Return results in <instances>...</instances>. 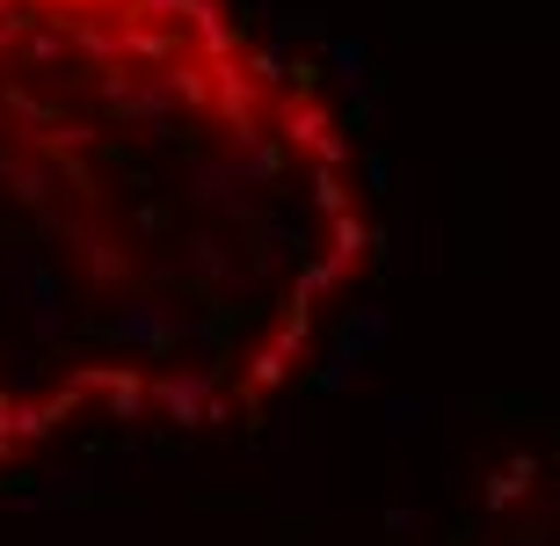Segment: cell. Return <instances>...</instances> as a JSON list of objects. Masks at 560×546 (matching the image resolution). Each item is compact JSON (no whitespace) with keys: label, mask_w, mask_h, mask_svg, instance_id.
Wrapping results in <instances>:
<instances>
[{"label":"cell","mask_w":560,"mask_h":546,"mask_svg":"<svg viewBox=\"0 0 560 546\" xmlns=\"http://www.w3.org/2000/svg\"><path fill=\"white\" fill-rule=\"evenodd\" d=\"M205 81H211V95H205V109L219 117V125L233 131V153L248 147V139H262V88L241 73V59H226V66H205Z\"/></svg>","instance_id":"6da1fadb"},{"label":"cell","mask_w":560,"mask_h":546,"mask_svg":"<svg viewBox=\"0 0 560 546\" xmlns=\"http://www.w3.org/2000/svg\"><path fill=\"white\" fill-rule=\"evenodd\" d=\"M175 30H183V44H189V59L197 66H226V59H241V15H233L226 0H183V15H175Z\"/></svg>","instance_id":"7a4b0ae2"},{"label":"cell","mask_w":560,"mask_h":546,"mask_svg":"<svg viewBox=\"0 0 560 546\" xmlns=\"http://www.w3.org/2000/svg\"><path fill=\"white\" fill-rule=\"evenodd\" d=\"M277 147L306 153L313 169H328V175H342V161H350V139L335 131V117L320 103H284V117H277Z\"/></svg>","instance_id":"3957f363"},{"label":"cell","mask_w":560,"mask_h":546,"mask_svg":"<svg viewBox=\"0 0 560 546\" xmlns=\"http://www.w3.org/2000/svg\"><path fill=\"white\" fill-rule=\"evenodd\" d=\"M103 336L125 342V350H167V342H183V314L161 306V299H125V306L103 321Z\"/></svg>","instance_id":"277c9868"},{"label":"cell","mask_w":560,"mask_h":546,"mask_svg":"<svg viewBox=\"0 0 560 546\" xmlns=\"http://www.w3.org/2000/svg\"><path fill=\"white\" fill-rule=\"evenodd\" d=\"M205 394H219V364H189V372H167L145 386V400L183 430H205Z\"/></svg>","instance_id":"5b68a950"},{"label":"cell","mask_w":560,"mask_h":546,"mask_svg":"<svg viewBox=\"0 0 560 546\" xmlns=\"http://www.w3.org/2000/svg\"><path fill=\"white\" fill-rule=\"evenodd\" d=\"M73 400H81L73 386H66V394H51V400H8V394H0V444H8V452H15V444H37L51 422L73 416Z\"/></svg>","instance_id":"8992f818"},{"label":"cell","mask_w":560,"mask_h":546,"mask_svg":"<svg viewBox=\"0 0 560 546\" xmlns=\"http://www.w3.org/2000/svg\"><path fill=\"white\" fill-rule=\"evenodd\" d=\"M189 197L197 205H219V211H248V183H241V169L233 161H205V169H189Z\"/></svg>","instance_id":"52a82bcc"},{"label":"cell","mask_w":560,"mask_h":546,"mask_svg":"<svg viewBox=\"0 0 560 546\" xmlns=\"http://www.w3.org/2000/svg\"><path fill=\"white\" fill-rule=\"evenodd\" d=\"M30 328H37V342L66 336V284H59V270H37V284H30Z\"/></svg>","instance_id":"ba28073f"},{"label":"cell","mask_w":560,"mask_h":546,"mask_svg":"<svg viewBox=\"0 0 560 546\" xmlns=\"http://www.w3.org/2000/svg\"><path fill=\"white\" fill-rule=\"evenodd\" d=\"M66 44H73L88 66H103V73L117 66V22H109V15H73V22H66Z\"/></svg>","instance_id":"9c48e42d"},{"label":"cell","mask_w":560,"mask_h":546,"mask_svg":"<svg viewBox=\"0 0 560 546\" xmlns=\"http://www.w3.org/2000/svg\"><path fill=\"white\" fill-rule=\"evenodd\" d=\"M328 66H335V81L350 88L357 117H364V109H372V73H364V44H357V37H328Z\"/></svg>","instance_id":"30bf717a"},{"label":"cell","mask_w":560,"mask_h":546,"mask_svg":"<svg viewBox=\"0 0 560 546\" xmlns=\"http://www.w3.org/2000/svg\"><path fill=\"white\" fill-rule=\"evenodd\" d=\"M22 66H30V73H59V66H73V44H66V22H37V30L22 37Z\"/></svg>","instance_id":"8fae6325"},{"label":"cell","mask_w":560,"mask_h":546,"mask_svg":"<svg viewBox=\"0 0 560 546\" xmlns=\"http://www.w3.org/2000/svg\"><path fill=\"white\" fill-rule=\"evenodd\" d=\"M364 255H372V226H364L357 211H342V219H328V263H335V270L350 277L357 263H364Z\"/></svg>","instance_id":"7c38bea8"},{"label":"cell","mask_w":560,"mask_h":546,"mask_svg":"<svg viewBox=\"0 0 560 546\" xmlns=\"http://www.w3.org/2000/svg\"><path fill=\"white\" fill-rule=\"evenodd\" d=\"M430 416H436L430 394H394L386 400V444H408L416 430H430Z\"/></svg>","instance_id":"4fadbf2b"},{"label":"cell","mask_w":560,"mask_h":546,"mask_svg":"<svg viewBox=\"0 0 560 546\" xmlns=\"http://www.w3.org/2000/svg\"><path fill=\"white\" fill-rule=\"evenodd\" d=\"M364 364H372V358H364V350H357L350 336H335L328 364H320V372H313V386H320V394H350V379L364 372Z\"/></svg>","instance_id":"5bb4252c"},{"label":"cell","mask_w":560,"mask_h":546,"mask_svg":"<svg viewBox=\"0 0 560 546\" xmlns=\"http://www.w3.org/2000/svg\"><path fill=\"white\" fill-rule=\"evenodd\" d=\"M66 241H81V263H88V277H95V284H117V277L131 270V263H125L117 248H109L103 233H81V226H66Z\"/></svg>","instance_id":"9a60e30c"},{"label":"cell","mask_w":560,"mask_h":546,"mask_svg":"<svg viewBox=\"0 0 560 546\" xmlns=\"http://www.w3.org/2000/svg\"><path fill=\"white\" fill-rule=\"evenodd\" d=\"M37 270H44V255L30 248V241H15V248H8V263H0V284H8V306H30V284H37Z\"/></svg>","instance_id":"2e32d148"},{"label":"cell","mask_w":560,"mask_h":546,"mask_svg":"<svg viewBox=\"0 0 560 546\" xmlns=\"http://www.w3.org/2000/svg\"><path fill=\"white\" fill-rule=\"evenodd\" d=\"M241 73H248L262 95H277V88L291 81V51H284V44H255L248 59H241Z\"/></svg>","instance_id":"e0dca14e"},{"label":"cell","mask_w":560,"mask_h":546,"mask_svg":"<svg viewBox=\"0 0 560 546\" xmlns=\"http://www.w3.org/2000/svg\"><path fill=\"white\" fill-rule=\"evenodd\" d=\"M342 336H350L364 358H378V350L394 342V321H386V306H357V314L342 321Z\"/></svg>","instance_id":"ac0fdd59"},{"label":"cell","mask_w":560,"mask_h":546,"mask_svg":"<svg viewBox=\"0 0 560 546\" xmlns=\"http://www.w3.org/2000/svg\"><path fill=\"white\" fill-rule=\"evenodd\" d=\"M109 416H117V422H139L145 416V379L125 372V364H109Z\"/></svg>","instance_id":"d6986e66"},{"label":"cell","mask_w":560,"mask_h":546,"mask_svg":"<svg viewBox=\"0 0 560 546\" xmlns=\"http://www.w3.org/2000/svg\"><path fill=\"white\" fill-rule=\"evenodd\" d=\"M532 481H539V466H532V460H510V466H502V481L488 488V503H495V510H510L517 496H532Z\"/></svg>","instance_id":"ffe728a7"},{"label":"cell","mask_w":560,"mask_h":546,"mask_svg":"<svg viewBox=\"0 0 560 546\" xmlns=\"http://www.w3.org/2000/svg\"><path fill=\"white\" fill-rule=\"evenodd\" d=\"M313 211H328V219H342L350 211V189H342V175H328V169H313Z\"/></svg>","instance_id":"44dd1931"},{"label":"cell","mask_w":560,"mask_h":546,"mask_svg":"<svg viewBox=\"0 0 560 546\" xmlns=\"http://www.w3.org/2000/svg\"><path fill=\"white\" fill-rule=\"evenodd\" d=\"M189 270H197V277H226V270H233V255L219 248L211 233H197V241H189Z\"/></svg>","instance_id":"7402d4cb"},{"label":"cell","mask_w":560,"mask_h":546,"mask_svg":"<svg viewBox=\"0 0 560 546\" xmlns=\"http://www.w3.org/2000/svg\"><path fill=\"white\" fill-rule=\"evenodd\" d=\"M335 284H342V270H335V263L299 255V299H306V306H313V292H335Z\"/></svg>","instance_id":"603a6c76"},{"label":"cell","mask_w":560,"mask_h":546,"mask_svg":"<svg viewBox=\"0 0 560 546\" xmlns=\"http://www.w3.org/2000/svg\"><path fill=\"white\" fill-rule=\"evenodd\" d=\"M284 372H291V364L277 358L270 342H262V350H255V358H248V379H255V386H284Z\"/></svg>","instance_id":"cb8c5ba5"},{"label":"cell","mask_w":560,"mask_h":546,"mask_svg":"<svg viewBox=\"0 0 560 546\" xmlns=\"http://www.w3.org/2000/svg\"><path fill=\"white\" fill-rule=\"evenodd\" d=\"M131 15H139V22H167V30H175L183 0H131Z\"/></svg>","instance_id":"d4e9b609"},{"label":"cell","mask_w":560,"mask_h":546,"mask_svg":"<svg viewBox=\"0 0 560 546\" xmlns=\"http://www.w3.org/2000/svg\"><path fill=\"white\" fill-rule=\"evenodd\" d=\"M364 183L386 189V183H394V161H386V153H364Z\"/></svg>","instance_id":"484cf974"},{"label":"cell","mask_w":560,"mask_h":546,"mask_svg":"<svg viewBox=\"0 0 560 546\" xmlns=\"http://www.w3.org/2000/svg\"><path fill=\"white\" fill-rule=\"evenodd\" d=\"M88 15H109V22H125V15H131V0H88Z\"/></svg>","instance_id":"4316f807"},{"label":"cell","mask_w":560,"mask_h":546,"mask_svg":"<svg viewBox=\"0 0 560 546\" xmlns=\"http://www.w3.org/2000/svg\"><path fill=\"white\" fill-rule=\"evenodd\" d=\"M51 8H66L59 22H73V15H88V0H51Z\"/></svg>","instance_id":"83f0119b"},{"label":"cell","mask_w":560,"mask_h":546,"mask_svg":"<svg viewBox=\"0 0 560 546\" xmlns=\"http://www.w3.org/2000/svg\"><path fill=\"white\" fill-rule=\"evenodd\" d=\"M255 8H262V15H277V0H255Z\"/></svg>","instance_id":"f1b7e54d"},{"label":"cell","mask_w":560,"mask_h":546,"mask_svg":"<svg viewBox=\"0 0 560 546\" xmlns=\"http://www.w3.org/2000/svg\"><path fill=\"white\" fill-rule=\"evenodd\" d=\"M0 131H8V125H0Z\"/></svg>","instance_id":"f546056e"}]
</instances>
